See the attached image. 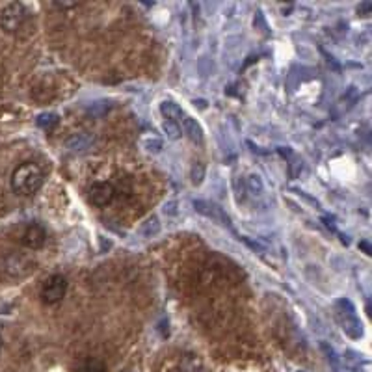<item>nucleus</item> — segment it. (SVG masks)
Instances as JSON below:
<instances>
[{
	"mask_svg": "<svg viewBox=\"0 0 372 372\" xmlns=\"http://www.w3.org/2000/svg\"><path fill=\"white\" fill-rule=\"evenodd\" d=\"M161 112H162V116L166 117L168 121L177 123L184 119V114H183V110H181V106L172 103V101H164V103L161 105Z\"/></svg>",
	"mask_w": 372,
	"mask_h": 372,
	"instance_id": "nucleus-10",
	"label": "nucleus"
},
{
	"mask_svg": "<svg viewBox=\"0 0 372 372\" xmlns=\"http://www.w3.org/2000/svg\"><path fill=\"white\" fill-rule=\"evenodd\" d=\"M91 142H94V138H89L88 134H78L67 142V147L71 151H86L91 145Z\"/></svg>",
	"mask_w": 372,
	"mask_h": 372,
	"instance_id": "nucleus-12",
	"label": "nucleus"
},
{
	"mask_svg": "<svg viewBox=\"0 0 372 372\" xmlns=\"http://www.w3.org/2000/svg\"><path fill=\"white\" fill-rule=\"evenodd\" d=\"M58 8H69V6H77V2H56Z\"/></svg>",
	"mask_w": 372,
	"mask_h": 372,
	"instance_id": "nucleus-20",
	"label": "nucleus"
},
{
	"mask_svg": "<svg viewBox=\"0 0 372 372\" xmlns=\"http://www.w3.org/2000/svg\"><path fill=\"white\" fill-rule=\"evenodd\" d=\"M34 270H36V261L30 255H27V253H21V251L8 253L0 261V274L6 279H11V281H19V279L28 278Z\"/></svg>",
	"mask_w": 372,
	"mask_h": 372,
	"instance_id": "nucleus-2",
	"label": "nucleus"
},
{
	"mask_svg": "<svg viewBox=\"0 0 372 372\" xmlns=\"http://www.w3.org/2000/svg\"><path fill=\"white\" fill-rule=\"evenodd\" d=\"M142 144H144V147L147 151H153V153H158L162 147V142L158 138H155V136H145L144 140H142Z\"/></svg>",
	"mask_w": 372,
	"mask_h": 372,
	"instance_id": "nucleus-17",
	"label": "nucleus"
},
{
	"mask_svg": "<svg viewBox=\"0 0 372 372\" xmlns=\"http://www.w3.org/2000/svg\"><path fill=\"white\" fill-rule=\"evenodd\" d=\"M24 19H27L24 6L21 2H11L0 11V28L8 34H15L21 30Z\"/></svg>",
	"mask_w": 372,
	"mask_h": 372,
	"instance_id": "nucleus-4",
	"label": "nucleus"
},
{
	"mask_svg": "<svg viewBox=\"0 0 372 372\" xmlns=\"http://www.w3.org/2000/svg\"><path fill=\"white\" fill-rule=\"evenodd\" d=\"M335 307H337L335 311H337V320H339L343 332L352 339H359L363 335V326L362 320L357 318L354 306L348 300H337Z\"/></svg>",
	"mask_w": 372,
	"mask_h": 372,
	"instance_id": "nucleus-3",
	"label": "nucleus"
},
{
	"mask_svg": "<svg viewBox=\"0 0 372 372\" xmlns=\"http://www.w3.org/2000/svg\"><path fill=\"white\" fill-rule=\"evenodd\" d=\"M127 372H138V371H127Z\"/></svg>",
	"mask_w": 372,
	"mask_h": 372,
	"instance_id": "nucleus-23",
	"label": "nucleus"
},
{
	"mask_svg": "<svg viewBox=\"0 0 372 372\" xmlns=\"http://www.w3.org/2000/svg\"><path fill=\"white\" fill-rule=\"evenodd\" d=\"M162 128H164V133H166V136L170 140H179L181 138V134H183V131H181V125L175 121H168V119H164L162 121Z\"/></svg>",
	"mask_w": 372,
	"mask_h": 372,
	"instance_id": "nucleus-14",
	"label": "nucleus"
},
{
	"mask_svg": "<svg viewBox=\"0 0 372 372\" xmlns=\"http://www.w3.org/2000/svg\"><path fill=\"white\" fill-rule=\"evenodd\" d=\"M58 116L56 114H41V116L38 117V125L41 128H47V131H50V128H54L56 125H58Z\"/></svg>",
	"mask_w": 372,
	"mask_h": 372,
	"instance_id": "nucleus-15",
	"label": "nucleus"
},
{
	"mask_svg": "<svg viewBox=\"0 0 372 372\" xmlns=\"http://www.w3.org/2000/svg\"><path fill=\"white\" fill-rule=\"evenodd\" d=\"M158 233H161V222H158V218H147L144 225H142V235H144V237H155V235Z\"/></svg>",
	"mask_w": 372,
	"mask_h": 372,
	"instance_id": "nucleus-13",
	"label": "nucleus"
},
{
	"mask_svg": "<svg viewBox=\"0 0 372 372\" xmlns=\"http://www.w3.org/2000/svg\"><path fill=\"white\" fill-rule=\"evenodd\" d=\"M335 372H341V371H339V369H335Z\"/></svg>",
	"mask_w": 372,
	"mask_h": 372,
	"instance_id": "nucleus-22",
	"label": "nucleus"
},
{
	"mask_svg": "<svg viewBox=\"0 0 372 372\" xmlns=\"http://www.w3.org/2000/svg\"><path fill=\"white\" fill-rule=\"evenodd\" d=\"M194 209L200 212V214H203V216L211 218V220H214V222L231 228V220H229V216L225 214V211H223L222 207H218L216 203H212V201H205V200H198V201H194Z\"/></svg>",
	"mask_w": 372,
	"mask_h": 372,
	"instance_id": "nucleus-6",
	"label": "nucleus"
},
{
	"mask_svg": "<svg viewBox=\"0 0 372 372\" xmlns=\"http://www.w3.org/2000/svg\"><path fill=\"white\" fill-rule=\"evenodd\" d=\"M0 346H2V335H0Z\"/></svg>",
	"mask_w": 372,
	"mask_h": 372,
	"instance_id": "nucleus-21",
	"label": "nucleus"
},
{
	"mask_svg": "<svg viewBox=\"0 0 372 372\" xmlns=\"http://www.w3.org/2000/svg\"><path fill=\"white\" fill-rule=\"evenodd\" d=\"M248 190H250L251 194H255V195L262 194L265 186H262V181L259 175H250V177H248Z\"/></svg>",
	"mask_w": 372,
	"mask_h": 372,
	"instance_id": "nucleus-16",
	"label": "nucleus"
},
{
	"mask_svg": "<svg viewBox=\"0 0 372 372\" xmlns=\"http://www.w3.org/2000/svg\"><path fill=\"white\" fill-rule=\"evenodd\" d=\"M359 248H362L367 255H371V244H369L367 240H362V242H359Z\"/></svg>",
	"mask_w": 372,
	"mask_h": 372,
	"instance_id": "nucleus-19",
	"label": "nucleus"
},
{
	"mask_svg": "<svg viewBox=\"0 0 372 372\" xmlns=\"http://www.w3.org/2000/svg\"><path fill=\"white\" fill-rule=\"evenodd\" d=\"M77 372H106V365L97 357H86L77 365Z\"/></svg>",
	"mask_w": 372,
	"mask_h": 372,
	"instance_id": "nucleus-11",
	"label": "nucleus"
},
{
	"mask_svg": "<svg viewBox=\"0 0 372 372\" xmlns=\"http://www.w3.org/2000/svg\"><path fill=\"white\" fill-rule=\"evenodd\" d=\"M43 177V170L38 164L24 162L21 166H17L15 172L11 173V188L19 195H32L41 188Z\"/></svg>",
	"mask_w": 372,
	"mask_h": 372,
	"instance_id": "nucleus-1",
	"label": "nucleus"
},
{
	"mask_svg": "<svg viewBox=\"0 0 372 372\" xmlns=\"http://www.w3.org/2000/svg\"><path fill=\"white\" fill-rule=\"evenodd\" d=\"M114 194H116V190H114L112 184L95 183L94 186L89 188V201H91L95 207H106L112 203Z\"/></svg>",
	"mask_w": 372,
	"mask_h": 372,
	"instance_id": "nucleus-7",
	"label": "nucleus"
},
{
	"mask_svg": "<svg viewBox=\"0 0 372 372\" xmlns=\"http://www.w3.org/2000/svg\"><path fill=\"white\" fill-rule=\"evenodd\" d=\"M195 170H198V173L192 172V183L194 184H200L201 181H203V175H205V170H203V166L201 164H195Z\"/></svg>",
	"mask_w": 372,
	"mask_h": 372,
	"instance_id": "nucleus-18",
	"label": "nucleus"
},
{
	"mask_svg": "<svg viewBox=\"0 0 372 372\" xmlns=\"http://www.w3.org/2000/svg\"><path fill=\"white\" fill-rule=\"evenodd\" d=\"M67 292V279L61 274H54L50 276L41 287V300L47 306H54L58 302L64 300V296Z\"/></svg>",
	"mask_w": 372,
	"mask_h": 372,
	"instance_id": "nucleus-5",
	"label": "nucleus"
},
{
	"mask_svg": "<svg viewBox=\"0 0 372 372\" xmlns=\"http://www.w3.org/2000/svg\"><path fill=\"white\" fill-rule=\"evenodd\" d=\"M45 239H47V235H45L43 228H39V225L34 223L22 235V244L30 248V250H39L45 244Z\"/></svg>",
	"mask_w": 372,
	"mask_h": 372,
	"instance_id": "nucleus-8",
	"label": "nucleus"
},
{
	"mask_svg": "<svg viewBox=\"0 0 372 372\" xmlns=\"http://www.w3.org/2000/svg\"><path fill=\"white\" fill-rule=\"evenodd\" d=\"M186 136H188L194 144H203V128L194 117H184L183 119V128H181Z\"/></svg>",
	"mask_w": 372,
	"mask_h": 372,
	"instance_id": "nucleus-9",
	"label": "nucleus"
}]
</instances>
